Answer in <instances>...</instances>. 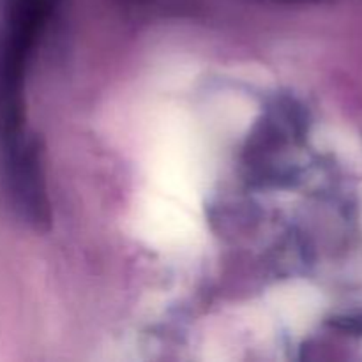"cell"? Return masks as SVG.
I'll return each mask as SVG.
<instances>
[{"instance_id":"6da1fadb","label":"cell","mask_w":362,"mask_h":362,"mask_svg":"<svg viewBox=\"0 0 362 362\" xmlns=\"http://www.w3.org/2000/svg\"><path fill=\"white\" fill-rule=\"evenodd\" d=\"M338 325L345 331L354 332V334H361L362 332V317H354V318H341L338 320Z\"/></svg>"},{"instance_id":"7a4b0ae2","label":"cell","mask_w":362,"mask_h":362,"mask_svg":"<svg viewBox=\"0 0 362 362\" xmlns=\"http://www.w3.org/2000/svg\"><path fill=\"white\" fill-rule=\"evenodd\" d=\"M283 2H290V4H311V2H320V0H283Z\"/></svg>"}]
</instances>
